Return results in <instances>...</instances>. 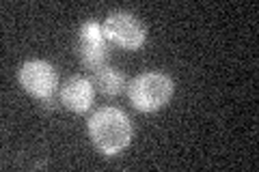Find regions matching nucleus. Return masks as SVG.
Masks as SVG:
<instances>
[{
  "label": "nucleus",
  "instance_id": "obj_1",
  "mask_svg": "<svg viewBox=\"0 0 259 172\" xmlns=\"http://www.w3.org/2000/svg\"><path fill=\"white\" fill-rule=\"evenodd\" d=\"M89 136L102 155H117L132 140V123L119 108H100L89 119Z\"/></svg>",
  "mask_w": 259,
  "mask_h": 172
},
{
  "label": "nucleus",
  "instance_id": "obj_2",
  "mask_svg": "<svg viewBox=\"0 0 259 172\" xmlns=\"http://www.w3.org/2000/svg\"><path fill=\"white\" fill-rule=\"evenodd\" d=\"M130 101L141 112H156L164 108L173 95V80L158 71H147L136 76L127 86Z\"/></svg>",
  "mask_w": 259,
  "mask_h": 172
},
{
  "label": "nucleus",
  "instance_id": "obj_3",
  "mask_svg": "<svg viewBox=\"0 0 259 172\" xmlns=\"http://www.w3.org/2000/svg\"><path fill=\"white\" fill-rule=\"evenodd\" d=\"M20 82L24 91L41 101L46 108H52L56 99V88H59V76L50 63L46 61H28L20 69Z\"/></svg>",
  "mask_w": 259,
  "mask_h": 172
},
{
  "label": "nucleus",
  "instance_id": "obj_4",
  "mask_svg": "<svg viewBox=\"0 0 259 172\" xmlns=\"http://www.w3.org/2000/svg\"><path fill=\"white\" fill-rule=\"evenodd\" d=\"M102 30L110 43H115L125 50H139L147 39V28L145 24L132 13H110L106 22L102 24Z\"/></svg>",
  "mask_w": 259,
  "mask_h": 172
},
{
  "label": "nucleus",
  "instance_id": "obj_5",
  "mask_svg": "<svg viewBox=\"0 0 259 172\" xmlns=\"http://www.w3.org/2000/svg\"><path fill=\"white\" fill-rule=\"evenodd\" d=\"M108 43L110 41L104 35L102 26L93 20L84 22L78 30V43H76V54L80 63L84 65L87 71L97 69L108 63Z\"/></svg>",
  "mask_w": 259,
  "mask_h": 172
},
{
  "label": "nucleus",
  "instance_id": "obj_6",
  "mask_svg": "<svg viewBox=\"0 0 259 172\" xmlns=\"http://www.w3.org/2000/svg\"><path fill=\"white\" fill-rule=\"evenodd\" d=\"M93 93H95V88L91 82H89V78L71 76L69 80H65V84L61 86V101L65 108L80 114V112H87L91 108Z\"/></svg>",
  "mask_w": 259,
  "mask_h": 172
},
{
  "label": "nucleus",
  "instance_id": "obj_7",
  "mask_svg": "<svg viewBox=\"0 0 259 172\" xmlns=\"http://www.w3.org/2000/svg\"><path fill=\"white\" fill-rule=\"evenodd\" d=\"M89 82H91L95 91L102 93L104 97H115L119 93H123V88H125V76L108 63L89 71Z\"/></svg>",
  "mask_w": 259,
  "mask_h": 172
}]
</instances>
